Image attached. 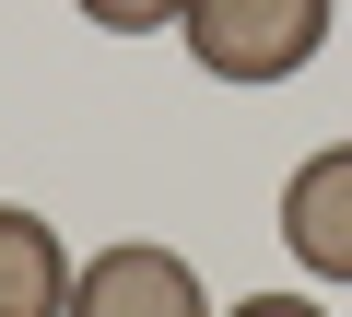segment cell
I'll list each match as a JSON object with an SVG mask.
<instances>
[{
    "label": "cell",
    "instance_id": "4",
    "mask_svg": "<svg viewBox=\"0 0 352 317\" xmlns=\"http://www.w3.org/2000/svg\"><path fill=\"white\" fill-rule=\"evenodd\" d=\"M0 317H71V259L36 212L0 200Z\"/></svg>",
    "mask_w": 352,
    "mask_h": 317
},
{
    "label": "cell",
    "instance_id": "2",
    "mask_svg": "<svg viewBox=\"0 0 352 317\" xmlns=\"http://www.w3.org/2000/svg\"><path fill=\"white\" fill-rule=\"evenodd\" d=\"M71 317H212V294L176 247H106V259H82Z\"/></svg>",
    "mask_w": 352,
    "mask_h": 317
},
{
    "label": "cell",
    "instance_id": "5",
    "mask_svg": "<svg viewBox=\"0 0 352 317\" xmlns=\"http://www.w3.org/2000/svg\"><path fill=\"white\" fill-rule=\"evenodd\" d=\"M71 12L106 36H164V24H188V0H71Z\"/></svg>",
    "mask_w": 352,
    "mask_h": 317
},
{
    "label": "cell",
    "instance_id": "6",
    "mask_svg": "<svg viewBox=\"0 0 352 317\" xmlns=\"http://www.w3.org/2000/svg\"><path fill=\"white\" fill-rule=\"evenodd\" d=\"M235 317H329V305H305V294H247Z\"/></svg>",
    "mask_w": 352,
    "mask_h": 317
},
{
    "label": "cell",
    "instance_id": "3",
    "mask_svg": "<svg viewBox=\"0 0 352 317\" xmlns=\"http://www.w3.org/2000/svg\"><path fill=\"white\" fill-rule=\"evenodd\" d=\"M282 247L317 270V282H352V141L305 153L294 188H282Z\"/></svg>",
    "mask_w": 352,
    "mask_h": 317
},
{
    "label": "cell",
    "instance_id": "1",
    "mask_svg": "<svg viewBox=\"0 0 352 317\" xmlns=\"http://www.w3.org/2000/svg\"><path fill=\"white\" fill-rule=\"evenodd\" d=\"M176 36L212 83H294L329 47V0H188Z\"/></svg>",
    "mask_w": 352,
    "mask_h": 317
}]
</instances>
